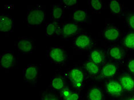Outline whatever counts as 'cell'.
<instances>
[{
	"label": "cell",
	"instance_id": "1",
	"mask_svg": "<svg viewBox=\"0 0 134 100\" xmlns=\"http://www.w3.org/2000/svg\"><path fill=\"white\" fill-rule=\"evenodd\" d=\"M46 19V9L44 5H31L28 7L26 14V22L28 26L37 28Z\"/></svg>",
	"mask_w": 134,
	"mask_h": 100
},
{
	"label": "cell",
	"instance_id": "2",
	"mask_svg": "<svg viewBox=\"0 0 134 100\" xmlns=\"http://www.w3.org/2000/svg\"><path fill=\"white\" fill-rule=\"evenodd\" d=\"M67 77L75 90H81L84 88L87 77L83 69L77 66L71 68L67 73Z\"/></svg>",
	"mask_w": 134,
	"mask_h": 100
},
{
	"label": "cell",
	"instance_id": "3",
	"mask_svg": "<svg viewBox=\"0 0 134 100\" xmlns=\"http://www.w3.org/2000/svg\"><path fill=\"white\" fill-rule=\"evenodd\" d=\"M95 44V41L90 34L82 32L74 38L72 46L76 50L87 51L92 49Z\"/></svg>",
	"mask_w": 134,
	"mask_h": 100
},
{
	"label": "cell",
	"instance_id": "4",
	"mask_svg": "<svg viewBox=\"0 0 134 100\" xmlns=\"http://www.w3.org/2000/svg\"><path fill=\"white\" fill-rule=\"evenodd\" d=\"M48 60L56 65H63L66 62L68 55L63 46H54L49 48L47 52Z\"/></svg>",
	"mask_w": 134,
	"mask_h": 100
},
{
	"label": "cell",
	"instance_id": "5",
	"mask_svg": "<svg viewBox=\"0 0 134 100\" xmlns=\"http://www.w3.org/2000/svg\"><path fill=\"white\" fill-rule=\"evenodd\" d=\"M105 95L111 98H119L124 93V89L118 79H109L104 84Z\"/></svg>",
	"mask_w": 134,
	"mask_h": 100
},
{
	"label": "cell",
	"instance_id": "6",
	"mask_svg": "<svg viewBox=\"0 0 134 100\" xmlns=\"http://www.w3.org/2000/svg\"><path fill=\"white\" fill-rule=\"evenodd\" d=\"M119 72V66L115 62L105 61L102 65L101 71L97 79H111Z\"/></svg>",
	"mask_w": 134,
	"mask_h": 100
},
{
	"label": "cell",
	"instance_id": "7",
	"mask_svg": "<svg viewBox=\"0 0 134 100\" xmlns=\"http://www.w3.org/2000/svg\"><path fill=\"white\" fill-rule=\"evenodd\" d=\"M40 69L37 65L29 64L23 69V75L25 83L35 84L40 77Z\"/></svg>",
	"mask_w": 134,
	"mask_h": 100
},
{
	"label": "cell",
	"instance_id": "8",
	"mask_svg": "<svg viewBox=\"0 0 134 100\" xmlns=\"http://www.w3.org/2000/svg\"><path fill=\"white\" fill-rule=\"evenodd\" d=\"M79 24L74 22H66L63 23L61 27L59 36L65 39L76 37L82 32Z\"/></svg>",
	"mask_w": 134,
	"mask_h": 100
},
{
	"label": "cell",
	"instance_id": "9",
	"mask_svg": "<svg viewBox=\"0 0 134 100\" xmlns=\"http://www.w3.org/2000/svg\"><path fill=\"white\" fill-rule=\"evenodd\" d=\"M34 40L31 37H21L18 38L16 49L19 54L26 55L33 53L34 50Z\"/></svg>",
	"mask_w": 134,
	"mask_h": 100
},
{
	"label": "cell",
	"instance_id": "10",
	"mask_svg": "<svg viewBox=\"0 0 134 100\" xmlns=\"http://www.w3.org/2000/svg\"><path fill=\"white\" fill-rule=\"evenodd\" d=\"M108 57L116 63L123 64L126 58V52L123 48L119 45H111L106 50Z\"/></svg>",
	"mask_w": 134,
	"mask_h": 100
},
{
	"label": "cell",
	"instance_id": "11",
	"mask_svg": "<svg viewBox=\"0 0 134 100\" xmlns=\"http://www.w3.org/2000/svg\"><path fill=\"white\" fill-rule=\"evenodd\" d=\"M102 35L106 41L109 42H116L120 40L121 30L115 25L108 23L103 29Z\"/></svg>",
	"mask_w": 134,
	"mask_h": 100
},
{
	"label": "cell",
	"instance_id": "12",
	"mask_svg": "<svg viewBox=\"0 0 134 100\" xmlns=\"http://www.w3.org/2000/svg\"><path fill=\"white\" fill-rule=\"evenodd\" d=\"M83 68L87 78L88 77L90 78H96L97 79L101 71L102 65L97 64L88 58L83 64Z\"/></svg>",
	"mask_w": 134,
	"mask_h": 100
},
{
	"label": "cell",
	"instance_id": "13",
	"mask_svg": "<svg viewBox=\"0 0 134 100\" xmlns=\"http://www.w3.org/2000/svg\"><path fill=\"white\" fill-rule=\"evenodd\" d=\"M16 62V56L13 51H5L0 56V68L5 70L12 69Z\"/></svg>",
	"mask_w": 134,
	"mask_h": 100
},
{
	"label": "cell",
	"instance_id": "14",
	"mask_svg": "<svg viewBox=\"0 0 134 100\" xmlns=\"http://www.w3.org/2000/svg\"><path fill=\"white\" fill-rule=\"evenodd\" d=\"M124 92H134V77L128 72H123L118 77Z\"/></svg>",
	"mask_w": 134,
	"mask_h": 100
},
{
	"label": "cell",
	"instance_id": "15",
	"mask_svg": "<svg viewBox=\"0 0 134 100\" xmlns=\"http://www.w3.org/2000/svg\"><path fill=\"white\" fill-rule=\"evenodd\" d=\"M14 29V20L10 15L5 13L0 14V31L12 32Z\"/></svg>",
	"mask_w": 134,
	"mask_h": 100
},
{
	"label": "cell",
	"instance_id": "16",
	"mask_svg": "<svg viewBox=\"0 0 134 100\" xmlns=\"http://www.w3.org/2000/svg\"><path fill=\"white\" fill-rule=\"evenodd\" d=\"M104 90L100 86H93L86 94L87 100H104Z\"/></svg>",
	"mask_w": 134,
	"mask_h": 100
},
{
	"label": "cell",
	"instance_id": "17",
	"mask_svg": "<svg viewBox=\"0 0 134 100\" xmlns=\"http://www.w3.org/2000/svg\"><path fill=\"white\" fill-rule=\"evenodd\" d=\"M65 9L62 5L59 3L52 5L51 9V21H59L64 17Z\"/></svg>",
	"mask_w": 134,
	"mask_h": 100
},
{
	"label": "cell",
	"instance_id": "18",
	"mask_svg": "<svg viewBox=\"0 0 134 100\" xmlns=\"http://www.w3.org/2000/svg\"><path fill=\"white\" fill-rule=\"evenodd\" d=\"M62 24L59 21H51L48 23L45 28V34L48 37L59 36Z\"/></svg>",
	"mask_w": 134,
	"mask_h": 100
},
{
	"label": "cell",
	"instance_id": "19",
	"mask_svg": "<svg viewBox=\"0 0 134 100\" xmlns=\"http://www.w3.org/2000/svg\"><path fill=\"white\" fill-rule=\"evenodd\" d=\"M59 93L62 100H81L80 93L77 91L70 89L68 86H66Z\"/></svg>",
	"mask_w": 134,
	"mask_h": 100
},
{
	"label": "cell",
	"instance_id": "20",
	"mask_svg": "<svg viewBox=\"0 0 134 100\" xmlns=\"http://www.w3.org/2000/svg\"><path fill=\"white\" fill-rule=\"evenodd\" d=\"M49 87L51 90L56 92H60L66 87L64 78L60 75H54L51 78Z\"/></svg>",
	"mask_w": 134,
	"mask_h": 100
},
{
	"label": "cell",
	"instance_id": "21",
	"mask_svg": "<svg viewBox=\"0 0 134 100\" xmlns=\"http://www.w3.org/2000/svg\"><path fill=\"white\" fill-rule=\"evenodd\" d=\"M88 19V10L86 9H76L73 11L72 20L78 24L86 22Z\"/></svg>",
	"mask_w": 134,
	"mask_h": 100
},
{
	"label": "cell",
	"instance_id": "22",
	"mask_svg": "<svg viewBox=\"0 0 134 100\" xmlns=\"http://www.w3.org/2000/svg\"><path fill=\"white\" fill-rule=\"evenodd\" d=\"M88 58L93 62L100 65H102L106 61L104 53L100 49H93L91 50Z\"/></svg>",
	"mask_w": 134,
	"mask_h": 100
},
{
	"label": "cell",
	"instance_id": "23",
	"mask_svg": "<svg viewBox=\"0 0 134 100\" xmlns=\"http://www.w3.org/2000/svg\"><path fill=\"white\" fill-rule=\"evenodd\" d=\"M123 45L125 49L134 51V32L130 31L126 33L123 38Z\"/></svg>",
	"mask_w": 134,
	"mask_h": 100
},
{
	"label": "cell",
	"instance_id": "24",
	"mask_svg": "<svg viewBox=\"0 0 134 100\" xmlns=\"http://www.w3.org/2000/svg\"><path fill=\"white\" fill-rule=\"evenodd\" d=\"M108 6L112 14L117 16H122L123 14V7L120 1L111 0L109 1Z\"/></svg>",
	"mask_w": 134,
	"mask_h": 100
},
{
	"label": "cell",
	"instance_id": "25",
	"mask_svg": "<svg viewBox=\"0 0 134 100\" xmlns=\"http://www.w3.org/2000/svg\"><path fill=\"white\" fill-rule=\"evenodd\" d=\"M90 9L93 12L99 13L103 9V1L102 0H90L88 1Z\"/></svg>",
	"mask_w": 134,
	"mask_h": 100
},
{
	"label": "cell",
	"instance_id": "26",
	"mask_svg": "<svg viewBox=\"0 0 134 100\" xmlns=\"http://www.w3.org/2000/svg\"><path fill=\"white\" fill-rule=\"evenodd\" d=\"M60 4L65 9H71L75 8L78 4L77 0H62Z\"/></svg>",
	"mask_w": 134,
	"mask_h": 100
},
{
	"label": "cell",
	"instance_id": "27",
	"mask_svg": "<svg viewBox=\"0 0 134 100\" xmlns=\"http://www.w3.org/2000/svg\"><path fill=\"white\" fill-rule=\"evenodd\" d=\"M40 100H62L60 97L54 94L47 91H44L40 95Z\"/></svg>",
	"mask_w": 134,
	"mask_h": 100
},
{
	"label": "cell",
	"instance_id": "28",
	"mask_svg": "<svg viewBox=\"0 0 134 100\" xmlns=\"http://www.w3.org/2000/svg\"><path fill=\"white\" fill-rule=\"evenodd\" d=\"M127 24L130 31L134 32V13L129 15L127 17Z\"/></svg>",
	"mask_w": 134,
	"mask_h": 100
},
{
	"label": "cell",
	"instance_id": "29",
	"mask_svg": "<svg viewBox=\"0 0 134 100\" xmlns=\"http://www.w3.org/2000/svg\"><path fill=\"white\" fill-rule=\"evenodd\" d=\"M128 73L134 77V58H131L127 63Z\"/></svg>",
	"mask_w": 134,
	"mask_h": 100
},
{
	"label": "cell",
	"instance_id": "30",
	"mask_svg": "<svg viewBox=\"0 0 134 100\" xmlns=\"http://www.w3.org/2000/svg\"><path fill=\"white\" fill-rule=\"evenodd\" d=\"M120 100H134V96L124 97H122Z\"/></svg>",
	"mask_w": 134,
	"mask_h": 100
}]
</instances>
